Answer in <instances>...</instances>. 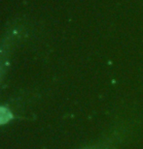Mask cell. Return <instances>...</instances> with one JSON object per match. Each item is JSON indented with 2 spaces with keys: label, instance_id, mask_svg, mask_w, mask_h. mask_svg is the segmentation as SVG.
<instances>
[{
  "label": "cell",
  "instance_id": "obj_1",
  "mask_svg": "<svg viewBox=\"0 0 143 149\" xmlns=\"http://www.w3.org/2000/svg\"><path fill=\"white\" fill-rule=\"evenodd\" d=\"M12 117H13V115L7 109L0 107V124L7 123L9 120H11Z\"/></svg>",
  "mask_w": 143,
  "mask_h": 149
}]
</instances>
